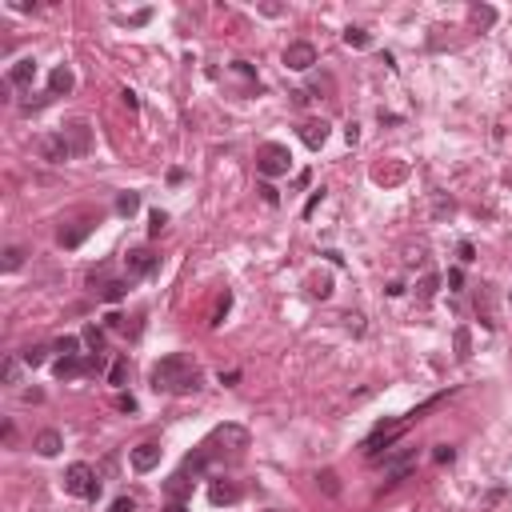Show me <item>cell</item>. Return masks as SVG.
Listing matches in <instances>:
<instances>
[{
    "mask_svg": "<svg viewBox=\"0 0 512 512\" xmlns=\"http://www.w3.org/2000/svg\"><path fill=\"white\" fill-rule=\"evenodd\" d=\"M152 388L157 392H173V397H189V392L200 388V368L192 365V356L173 352V356H164L152 368Z\"/></svg>",
    "mask_w": 512,
    "mask_h": 512,
    "instance_id": "6da1fadb",
    "label": "cell"
},
{
    "mask_svg": "<svg viewBox=\"0 0 512 512\" xmlns=\"http://www.w3.org/2000/svg\"><path fill=\"white\" fill-rule=\"evenodd\" d=\"M408 424H413V416H400V420H384L381 429H376V432H372V436L365 440V445H360V448H365V456H368V461H381L384 448L397 445L400 436H404V429H408Z\"/></svg>",
    "mask_w": 512,
    "mask_h": 512,
    "instance_id": "7a4b0ae2",
    "label": "cell"
},
{
    "mask_svg": "<svg viewBox=\"0 0 512 512\" xmlns=\"http://www.w3.org/2000/svg\"><path fill=\"white\" fill-rule=\"evenodd\" d=\"M64 493L68 496H84V500H100V480L88 464H68L64 468Z\"/></svg>",
    "mask_w": 512,
    "mask_h": 512,
    "instance_id": "3957f363",
    "label": "cell"
},
{
    "mask_svg": "<svg viewBox=\"0 0 512 512\" xmlns=\"http://www.w3.org/2000/svg\"><path fill=\"white\" fill-rule=\"evenodd\" d=\"M292 168V152H288L285 144H260L256 148V173L260 176H288Z\"/></svg>",
    "mask_w": 512,
    "mask_h": 512,
    "instance_id": "277c9868",
    "label": "cell"
},
{
    "mask_svg": "<svg viewBox=\"0 0 512 512\" xmlns=\"http://www.w3.org/2000/svg\"><path fill=\"white\" fill-rule=\"evenodd\" d=\"M384 461V472H388V484H400V480L413 477L416 468V448H400V452H392V456H381Z\"/></svg>",
    "mask_w": 512,
    "mask_h": 512,
    "instance_id": "5b68a950",
    "label": "cell"
},
{
    "mask_svg": "<svg viewBox=\"0 0 512 512\" xmlns=\"http://www.w3.org/2000/svg\"><path fill=\"white\" fill-rule=\"evenodd\" d=\"M64 141L72 148V157H88L93 152V125L88 120H68L64 125Z\"/></svg>",
    "mask_w": 512,
    "mask_h": 512,
    "instance_id": "8992f818",
    "label": "cell"
},
{
    "mask_svg": "<svg viewBox=\"0 0 512 512\" xmlns=\"http://www.w3.org/2000/svg\"><path fill=\"white\" fill-rule=\"evenodd\" d=\"M36 152H40V160H48V164L72 160V148H68V141H64V132H48V136H40V141H36Z\"/></svg>",
    "mask_w": 512,
    "mask_h": 512,
    "instance_id": "52a82bcc",
    "label": "cell"
},
{
    "mask_svg": "<svg viewBox=\"0 0 512 512\" xmlns=\"http://www.w3.org/2000/svg\"><path fill=\"white\" fill-rule=\"evenodd\" d=\"M285 64L292 72H308V68L317 64V48L308 45V40H296V45L285 48Z\"/></svg>",
    "mask_w": 512,
    "mask_h": 512,
    "instance_id": "ba28073f",
    "label": "cell"
},
{
    "mask_svg": "<svg viewBox=\"0 0 512 512\" xmlns=\"http://www.w3.org/2000/svg\"><path fill=\"white\" fill-rule=\"evenodd\" d=\"M212 440H216V445H224L232 456H240V452L248 448V432L240 429V424H224V429L212 432ZM212 452H216V448H212Z\"/></svg>",
    "mask_w": 512,
    "mask_h": 512,
    "instance_id": "9c48e42d",
    "label": "cell"
},
{
    "mask_svg": "<svg viewBox=\"0 0 512 512\" xmlns=\"http://www.w3.org/2000/svg\"><path fill=\"white\" fill-rule=\"evenodd\" d=\"M160 452H164V448H160L157 440L136 445V448H132V468H136V472H152V468L160 464Z\"/></svg>",
    "mask_w": 512,
    "mask_h": 512,
    "instance_id": "30bf717a",
    "label": "cell"
},
{
    "mask_svg": "<svg viewBox=\"0 0 512 512\" xmlns=\"http://www.w3.org/2000/svg\"><path fill=\"white\" fill-rule=\"evenodd\" d=\"M125 269H128V276H148V272L157 269L152 248H132V253L125 256Z\"/></svg>",
    "mask_w": 512,
    "mask_h": 512,
    "instance_id": "8fae6325",
    "label": "cell"
},
{
    "mask_svg": "<svg viewBox=\"0 0 512 512\" xmlns=\"http://www.w3.org/2000/svg\"><path fill=\"white\" fill-rule=\"evenodd\" d=\"M208 500L221 509V504H237L240 500V488L232 484V480H224V477H216L212 484H208Z\"/></svg>",
    "mask_w": 512,
    "mask_h": 512,
    "instance_id": "7c38bea8",
    "label": "cell"
},
{
    "mask_svg": "<svg viewBox=\"0 0 512 512\" xmlns=\"http://www.w3.org/2000/svg\"><path fill=\"white\" fill-rule=\"evenodd\" d=\"M32 80H36V61H32V56L13 61V68H8V84H16V88H32Z\"/></svg>",
    "mask_w": 512,
    "mask_h": 512,
    "instance_id": "4fadbf2b",
    "label": "cell"
},
{
    "mask_svg": "<svg viewBox=\"0 0 512 512\" xmlns=\"http://www.w3.org/2000/svg\"><path fill=\"white\" fill-rule=\"evenodd\" d=\"M72 84H77L72 68H68V64H56V68H52V77H48V96H68V93H72Z\"/></svg>",
    "mask_w": 512,
    "mask_h": 512,
    "instance_id": "5bb4252c",
    "label": "cell"
},
{
    "mask_svg": "<svg viewBox=\"0 0 512 512\" xmlns=\"http://www.w3.org/2000/svg\"><path fill=\"white\" fill-rule=\"evenodd\" d=\"M301 141L317 152V148H324V141H328V125L324 120H304L301 125Z\"/></svg>",
    "mask_w": 512,
    "mask_h": 512,
    "instance_id": "9a60e30c",
    "label": "cell"
},
{
    "mask_svg": "<svg viewBox=\"0 0 512 512\" xmlns=\"http://www.w3.org/2000/svg\"><path fill=\"white\" fill-rule=\"evenodd\" d=\"M189 493H192L189 472H184V468H180V472H173V477H168V484H164V496H168V500H189Z\"/></svg>",
    "mask_w": 512,
    "mask_h": 512,
    "instance_id": "2e32d148",
    "label": "cell"
},
{
    "mask_svg": "<svg viewBox=\"0 0 512 512\" xmlns=\"http://www.w3.org/2000/svg\"><path fill=\"white\" fill-rule=\"evenodd\" d=\"M32 448H36L40 456H56V452L64 448V436H61L56 429H45L40 436H36V445H32Z\"/></svg>",
    "mask_w": 512,
    "mask_h": 512,
    "instance_id": "e0dca14e",
    "label": "cell"
},
{
    "mask_svg": "<svg viewBox=\"0 0 512 512\" xmlns=\"http://www.w3.org/2000/svg\"><path fill=\"white\" fill-rule=\"evenodd\" d=\"M88 232H93V224H88V221H77L72 228H61V248H77Z\"/></svg>",
    "mask_w": 512,
    "mask_h": 512,
    "instance_id": "ac0fdd59",
    "label": "cell"
},
{
    "mask_svg": "<svg viewBox=\"0 0 512 512\" xmlns=\"http://www.w3.org/2000/svg\"><path fill=\"white\" fill-rule=\"evenodd\" d=\"M468 16H472V24H477V29H493V24H496V8H493V4H472Z\"/></svg>",
    "mask_w": 512,
    "mask_h": 512,
    "instance_id": "d6986e66",
    "label": "cell"
},
{
    "mask_svg": "<svg viewBox=\"0 0 512 512\" xmlns=\"http://www.w3.org/2000/svg\"><path fill=\"white\" fill-rule=\"evenodd\" d=\"M80 372H88L80 356H68V360H56V376H61V381H72V376H80Z\"/></svg>",
    "mask_w": 512,
    "mask_h": 512,
    "instance_id": "ffe728a7",
    "label": "cell"
},
{
    "mask_svg": "<svg viewBox=\"0 0 512 512\" xmlns=\"http://www.w3.org/2000/svg\"><path fill=\"white\" fill-rule=\"evenodd\" d=\"M372 180H376V184H397V180H404V164H388V168H372Z\"/></svg>",
    "mask_w": 512,
    "mask_h": 512,
    "instance_id": "44dd1931",
    "label": "cell"
},
{
    "mask_svg": "<svg viewBox=\"0 0 512 512\" xmlns=\"http://www.w3.org/2000/svg\"><path fill=\"white\" fill-rule=\"evenodd\" d=\"M24 256H29V253H24L20 244H8V248H4V260H0V269H4V272H16L20 264H24Z\"/></svg>",
    "mask_w": 512,
    "mask_h": 512,
    "instance_id": "7402d4cb",
    "label": "cell"
},
{
    "mask_svg": "<svg viewBox=\"0 0 512 512\" xmlns=\"http://www.w3.org/2000/svg\"><path fill=\"white\" fill-rule=\"evenodd\" d=\"M136 208H141V192H120V196H116V212H120V216H132Z\"/></svg>",
    "mask_w": 512,
    "mask_h": 512,
    "instance_id": "603a6c76",
    "label": "cell"
},
{
    "mask_svg": "<svg viewBox=\"0 0 512 512\" xmlns=\"http://www.w3.org/2000/svg\"><path fill=\"white\" fill-rule=\"evenodd\" d=\"M20 368H24V360H20V356H8V360H4V368H0L4 384H20Z\"/></svg>",
    "mask_w": 512,
    "mask_h": 512,
    "instance_id": "cb8c5ba5",
    "label": "cell"
},
{
    "mask_svg": "<svg viewBox=\"0 0 512 512\" xmlns=\"http://www.w3.org/2000/svg\"><path fill=\"white\" fill-rule=\"evenodd\" d=\"M20 360H24L29 368H40V365L48 360V349H45V344H32V349H24V352H20Z\"/></svg>",
    "mask_w": 512,
    "mask_h": 512,
    "instance_id": "d4e9b609",
    "label": "cell"
},
{
    "mask_svg": "<svg viewBox=\"0 0 512 512\" xmlns=\"http://www.w3.org/2000/svg\"><path fill=\"white\" fill-rule=\"evenodd\" d=\"M52 352H61V360H68V356H80V340H77V336H61V340L52 344Z\"/></svg>",
    "mask_w": 512,
    "mask_h": 512,
    "instance_id": "484cf974",
    "label": "cell"
},
{
    "mask_svg": "<svg viewBox=\"0 0 512 512\" xmlns=\"http://www.w3.org/2000/svg\"><path fill=\"white\" fill-rule=\"evenodd\" d=\"M317 484L324 488V496H340V480H336V472H333V468L317 472Z\"/></svg>",
    "mask_w": 512,
    "mask_h": 512,
    "instance_id": "4316f807",
    "label": "cell"
},
{
    "mask_svg": "<svg viewBox=\"0 0 512 512\" xmlns=\"http://www.w3.org/2000/svg\"><path fill=\"white\" fill-rule=\"evenodd\" d=\"M100 296H104V301H125V296H128V280H109V285L100 288Z\"/></svg>",
    "mask_w": 512,
    "mask_h": 512,
    "instance_id": "83f0119b",
    "label": "cell"
},
{
    "mask_svg": "<svg viewBox=\"0 0 512 512\" xmlns=\"http://www.w3.org/2000/svg\"><path fill=\"white\" fill-rule=\"evenodd\" d=\"M125 381H128V360H125V356H116V360H112V368H109V384H116V388H120Z\"/></svg>",
    "mask_w": 512,
    "mask_h": 512,
    "instance_id": "f1b7e54d",
    "label": "cell"
},
{
    "mask_svg": "<svg viewBox=\"0 0 512 512\" xmlns=\"http://www.w3.org/2000/svg\"><path fill=\"white\" fill-rule=\"evenodd\" d=\"M308 292L324 301V296H333V280H328V276H312V280H308Z\"/></svg>",
    "mask_w": 512,
    "mask_h": 512,
    "instance_id": "f546056e",
    "label": "cell"
},
{
    "mask_svg": "<svg viewBox=\"0 0 512 512\" xmlns=\"http://www.w3.org/2000/svg\"><path fill=\"white\" fill-rule=\"evenodd\" d=\"M164 228H168V216H164L160 208H152V212H148V237H160Z\"/></svg>",
    "mask_w": 512,
    "mask_h": 512,
    "instance_id": "4dcf8cb0",
    "label": "cell"
},
{
    "mask_svg": "<svg viewBox=\"0 0 512 512\" xmlns=\"http://www.w3.org/2000/svg\"><path fill=\"white\" fill-rule=\"evenodd\" d=\"M344 45L349 48H368V32L352 24V29H344Z\"/></svg>",
    "mask_w": 512,
    "mask_h": 512,
    "instance_id": "1f68e13d",
    "label": "cell"
},
{
    "mask_svg": "<svg viewBox=\"0 0 512 512\" xmlns=\"http://www.w3.org/2000/svg\"><path fill=\"white\" fill-rule=\"evenodd\" d=\"M84 344H88L93 352H100V349H104V328H96V324H88V328H84Z\"/></svg>",
    "mask_w": 512,
    "mask_h": 512,
    "instance_id": "d6a6232c",
    "label": "cell"
},
{
    "mask_svg": "<svg viewBox=\"0 0 512 512\" xmlns=\"http://www.w3.org/2000/svg\"><path fill=\"white\" fill-rule=\"evenodd\" d=\"M436 285H440V276H424V280L416 285V296H420V301H432V296H436Z\"/></svg>",
    "mask_w": 512,
    "mask_h": 512,
    "instance_id": "836d02e7",
    "label": "cell"
},
{
    "mask_svg": "<svg viewBox=\"0 0 512 512\" xmlns=\"http://www.w3.org/2000/svg\"><path fill=\"white\" fill-rule=\"evenodd\" d=\"M468 349H472V336H468V328H456V356H461V360H468Z\"/></svg>",
    "mask_w": 512,
    "mask_h": 512,
    "instance_id": "e575fe53",
    "label": "cell"
},
{
    "mask_svg": "<svg viewBox=\"0 0 512 512\" xmlns=\"http://www.w3.org/2000/svg\"><path fill=\"white\" fill-rule=\"evenodd\" d=\"M432 456H436V464H452V461H456V448H452V445H436Z\"/></svg>",
    "mask_w": 512,
    "mask_h": 512,
    "instance_id": "d590c367",
    "label": "cell"
},
{
    "mask_svg": "<svg viewBox=\"0 0 512 512\" xmlns=\"http://www.w3.org/2000/svg\"><path fill=\"white\" fill-rule=\"evenodd\" d=\"M109 512H136V500H132V496H116Z\"/></svg>",
    "mask_w": 512,
    "mask_h": 512,
    "instance_id": "8d00e7d4",
    "label": "cell"
},
{
    "mask_svg": "<svg viewBox=\"0 0 512 512\" xmlns=\"http://www.w3.org/2000/svg\"><path fill=\"white\" fill-rule=\"evenodd\" d=\"M472 260H477V248L468 240H461V264H472Z\"/></svg>",
    "mask_w": 512,
    "mask_h": 512,
    "instance_id": "74e56055",
    "label": "cell"
},
{
    "mask_svg": "<svg viewBox=\"0 0 512 512\" xmlns=\"http://www.w3.org/2000/svg\"><path fill=\"white\" fill-rule=\"evenodd\" d=\"M344 141H349V144H356V141H360V125H356V120H352V125L344 128Z\"/></svg>",
    "mask_w": 512,
    "mask_h": 512,
    "instance_id": "f35d334b",
    "label": "cell"
},
{
    "mask_svg": "<svg viewBox=\"0 0 512 512\" xmlns=\"http://www.w3.org/2000/svg\"><path fill=\"white\" fill-rule=\"evenodd\" d=\"M461 285H464V272L452 269V272H448V288H461Z\"/></svg>",
    "mask_w": 512,
    "mask_h": 512,
    "instance_id": "ab89813d",
    "label": "cell"
},
{
    "mask_svg": "<svg viewBox=\"0 0 512 512\" xmlns=\"http://www.w3.org/2000/svg\"><path fill=\"white\" fill-rule=\"evenodd\" d=\"M104 320H109V328H116V333L125 328V317H120V312H109V317H104Z\"/></svg>",
    "mask_w": 512,
    "mask_h": 512,
    "instance_id": "60d3db41",
    "label": "cell"
},
{
    "mask_svg": "<svg viewBox=\"0 0 512 512\" xmlns=\"http://www.w3.org/2000/svg\"><path fill=\"white\" fill-rule=\"evenodd\" d=\"M120 100H125L128 109H136V104H141V100H136V93H132V88H125V93H120Z\"/></svg>",
    "mask_w": 512,
    "mask_h": 512,
    "instance_id": "b9f144b4",
    "label": "cell"
},
{
    "mask_svg": "<svg viewBox=\"0 0 512 512\" xmlns=\"http://www.w3.org/2000/svg\"><path fill=\"white\" fill-rule=\"evenodd\" d=\"M116 404H120L125 413H136V400H132V397H120V400H116Z\"/></svg>",
    "mask_w": 512,
    "mask_h": 512,
    "instance_id": "7bdbcfd3",
    "label": "cell"
},
{
    "mask_svg": "<svg viewBox=\"0 0 512 512\" xmlns=\"http://www.w3.org/2000/svg\"><path fill=\"white\" fill-rule=\"evenodd\" d=\"M260 192H264V200H269V205H276V200H280V196H276V189H272V184H264V189H260Z\"/></svg>",
    "mask_w": 512,
    "mask_h": 512,
    "instance_id": "ee69618b",
    "label": "cell"
},
{
    "mask_svg": "<svg viewBox=\"0 0 512 512\" xmlns=\"http://www.w3.org/2000/svg\"><path fill=\"white\" fill-rule=\"evenodd\" d=\"M164 512H189V504H184V500H168V509Z\"/></svg>",
    "mask_w": 512,
    "mask_h": 512,
    "instance_id": "f6af8a7d",
    "label": "cell"
}]
</instances>
